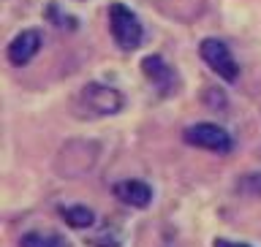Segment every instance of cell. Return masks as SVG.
Returning <instances> with one entry per match:
<instances>
[{"label":"cell","mask_w":261,"mask_h":247,"mask_svg":"<svg viewBox=\"0 0 261 247\" xmlns=\"http://www.w3.org/2000/svg\"><path fill=\"white\" fill-rule=\"evenodd\" d=\"M109 28H112V38L122 52H134L142 46L144 41V30L139 16L130 11L125 3H112L109 6Z\"/></svg>","instance_id":"1"},{"label":"cell","mask_w":261,"mask_h":247,"mask_svg":"<svg viewBox=\"0 0 261 247\" xmlns=\"http://www.w3.org/2000/svg\"><path fill=\"white\" fill-rule=\"evenodd\" d=\"M201 60L212 68V73H218L223 81H237L240 79V63L234 60L231 49L218 38H204L199 44Z\"/></svg>","instance_id":"2"},{"label":"cell","mask_w":261,"mask_h":247,"mask_svg":"<svg viewBox=\"0 0 261 247\" xmlns=\"http://www.w3.org/2000/svg\"><path fill=\"white\" fill-rule=\"evenodd\" d=\"M182 139H185L191 147L210 150V152H218V155L231 152V147H234L231 136H228V130L220 128V125H215V122H196V125L185 128Z\"/></svg>","instance_id":"3"},{"label":"cell","mask_w":261,"mask_h":247,"mask_svg":"<svg viewBox=\"0 0 261 247\" xmlns=\"http://www.w3.org/2000/svg\"><path fill=\"white\" fill-rule=\"evenodd\" d=\"M82 103L87 106L93 114H101V117H112V114H117L122 109V103H125V98H122L120 90H114L109 85H87L82 90Z\"/></svg>","instance_id":"4"},{"label":"cell","mask_w":261,"mask_h":247,"mask_svg":"<svg viewBox=\"0 0 261 247\" xmlns=\"http://www.w3.org/2000/svg\"><path fill=\"white\" fill-rule=\"evenodd\" d=\"M142 71H144L147 81L155 87V93H158V95L174 93V87H177V73H174V68H171V65L163 60L161 54H147L144 60H142Z\"/></svg>","instance_id":"5"},{"label":"cell","mask_w":261,"mask_h":247,"mask_svg":"<svg viewBox=\"0 0 261 247\" xmlns=\"http://www.w3.org/2000/svg\"><path fill=\"white\" fill-rule=\"evenodd\" d=\"M41 49V33L38 30H22L16 33L14 41L6 46V57L11 65H28L33 57H36V52Z\"/></svg>","instance_id":"6"},{"label":"cell","mask_w":261,"mask_h":247,"mask_svg":"<svg viewBox=\"0 0 261 247\" xmlns=\"http://www.w3.org/2000/svg\"><path fill=\"white\" fill-rule=\"evenodd\" d=\"M112 193L134 209H147L152 204V187L142 182V179H122V182L112 187Z\"/></svg>","instance_id":"7"},{"label":"cell","mask_w":261,"mask_h":247,"mask_svg":"<svg viewBox=\"0 0 261 247\" xmlns=\"http://www.w3.org/2000/svg\"><path fill=\"white\" fill-rule=\"evenodd\" d=\"M63 220L68 223L71 228H90L95 223V212L90 207H82V204H73V207H63L60 209Z\"/></svg>","instance_id":"8"},{"label":"cell","mask_w":261,"mask_h":247,"mask_svg":"<svg viewBox=\"0 0 261 247\" xmlns=\"http://www.w3.org/2000/svg\"><path fill=\"white\" fill-rule=\"evenodd\" d=\"M19 247H68V242L60 234H41V231H30L19 239Z\"/></svg>","instance_id":"9"},{"label":"cell","mask_w":261,"mask_h":247,"mask_svg":"<svg viewBox=\"0 0 261 247\" xmlns=\"http://www.w3.org/2000/svg\"><path fill=\"white\" fill-rule=\"evenodd\" d=\"M120 242H122L120 231H117V228H109V226H106L103 231H98L93 239H90L93 247H120Z\"/></svg>","instance_id":"10"},{"label":"cell","mask_w":261,"mask_h":247,"mask_svg":"<svg viewBox=\"0 0 261 247\" xmlns=\"http://www.w3.org/2000/svg\"><path fill=\"white\" fill-rule=\"evenodd\" d=\"M46 19L55 22V24H60V28H68V30H73V28L79 24L76 19H73V16H65L63 8L57 6V3H49V6H46Z\"/></svg>","instance_id":"11"},{"label":"cell","mask_w":261,"mask_h":247,"mask_svg":"<svg viewBox=\"0 0 261 247\" xmlns=\"http://www.w3.org/2000/svg\"><path fill=\"white\" fill-rule=\"evenodd\" d=\"M240 193L245 196H258L261 199V171H256V174H248L240 179Z\"/></svg>","instance_id":"12"},{"label":"cell","mask_w":261,"mask_h":247,"mask_svg":"<svg viewBox=\"0 0 261 247\" xmlns=\"http://www.w3.org/2000/svg\"><path fill=\"white\" fill-rule=\"evenodd\" d=\"M212 247H253V244H245V242H231V239H218L212 242Z\"/></svg>","instance_id":"13"}]
</instances>
